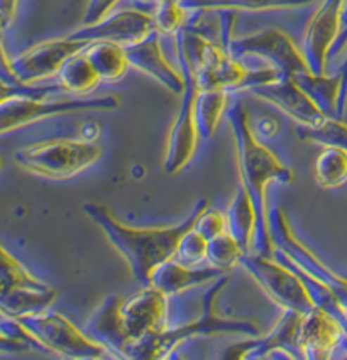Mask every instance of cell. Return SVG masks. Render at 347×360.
<instances>
[{
	"instance_id": "obj_1",
	"label": "cell",
	"mask_w": 347,
	"mask_h": 360,
	"mask_svg": "<svg viewBox=\"0 0 347 360\" xmlns=\"http://www.w3.org/2000/svg\"><path fill=\"white\" fill-rule=\"evenodd\" d=\"M205 208H208V202L200 198L191 208L190 215L178 224L168 227H131L117 220L106 205H83V212L106 233L107 240L117 252L122 255L141 288L149 286L154 271L175 257L182 237L195 227L196 219Z\"/></svg>"
},
{
	"instance_id": "obj_2",
	"label": "cell",
	"mask_w": 347,
	"mask_h": 360,
	"mask_svg": "<svg viewBox=\"0 0 347 360\" xmlns=\"http://www.w3.org/2000/svg\"><path fill=\"white\" fill-rule=\"evenodd\" d=\"M234 142H236L237 167H239L241 186L248 191L253 200L258 215L256 238L253 252L273 257L275 245L270 232V208L266 205V190L270 183L290 185L294 181V171L283 165L278 156L258 139L256 132L251 127L249 112L241 102H236L229 108Z\"/></svg>"
},
{
	"instance_id": "obj_3",
	"label": "cell",
	"mask_w": 347,
	"mask_h": 360,
	"mask_svg": "<svg viewBox=\"0 0 347 360\" xmlns=\"http://www.w3.org/2000/svg\"><path fill=\"white\" fill-rule=\"evenodd\" d=\"M177 49L194 63L200 90H224L229 94L251 91L282 78L273 68H246L229 53L224 43L208 39L190 24L177 36Z\"/></svg>"
},
{
	"instance_id": "obj_4",
	"label": "cell",
	"mask_w": 347,
	"mask_h": 360,
	"mask_svg": "<svg viewBox=\"0 0 347 360\" xmlns=\"http://www.w3.org/2000/svg\"><path fill=\"white\" fill-rule=\"evenodd\" d=\"M229 278L222 276L208 288L202 298V315L190 323L177 326V328H166L163 332L153 335V337L144 338L139 343L131 347L127 354V360H163L170 354L177 343L187 340V338L195 337V335H208V333H248L258 335L259 328L251 321L244 320H227L215 315V300L220 291L227 286Z\"/></svg>"
},
{
	"instance_id": "obj_5",
	"label": "cell",
	"mask_w": 347,
	"mask_h": 360,
	"mask_svg": "<svg viewBox=\"0 0 347 360\" xmlns=\"http://www.w3.org/2000/svg\"><path fill=\"white\" fill-rule=\"evenodd\" d=\"M103 148L87 139H49L26 146L14 154L15 165L48 179H70L102 158Z\"/></svg>"
},
{
	"instance_id": "obj_6",
	"label": "cell",
	"mask_w": 347,
	"mask_h": 360,
	"mask_svg": "<svg viewBox=\"0 0 347 360\" xmlns=\"http://www.w3.org/2000/svg\"><path fill=\"white\" fill-rule=\"evenodd\" d=\"M120 102L115 95L100 97H73L61 100L4 98L0 100V132L7 134L24 125L39 122L49 117L78 114L90 110H115Z\"/></svg>"
},
{
	"instance_id": "obj_7",
	"label": "cell",
	"mask_w": 347,
	"mask_h": 360,
	"mask_svg": "<svg viewBox=\"0 0 347 360\" xmlns=\"http://www.w3.org/2000/svg\"><path fill=\"white\" fill-rule=\"evenodd\" d=\"M89 46L90 43L66 36L43 41L14 58H9L4 51L2 78H14L24 85H37L44 79L58 77L65 63L75 54L85 51Z\"/></svg>"
},
{
	"instance_id": "obj_8",
	"label": "cell",
	"mask_w": 347,
	"mask_h": 360,
	"mask_svg": "<svg viewBox=\"0 0 347 360\" xmlns=\"http://www.w3.org/2000/svg\"><path fill=\"white\" fill-rule=\"evenodd\" d=\"M177 51L179 71H182L183 79H185V91L182 95V105H179V112L170 131L168 144H166V156L163 167L168 174L182 171L194 159L198 142L202 141L195 122V103L200 94L196 71L190 58L179 49H177Z\"/></svg>"
},
{
	"instance_id": "obj_9",
	"label": "cell",
	"mask_w": 347,
	"mask_h": 360,
	"mask_svg": "<svg viewBox=\"0 0 347 360\" xmlns=\"http://www.w3.org/2000/svg\"><path fill=\"white\" fill-rule=\"evenodd\" d=\"M241 266L244 267L246 273L253 276V279L266 292L267 298L285 311L307 315L315 308L302 279L290 267L276 261L275 257H265V255L249 252L242 257Z\"/></svg>"
},
{
	"instance_id": "obj_10",
	"label": "cell",
	"mask_w": 347,
	"mask_h": 360,
	"mask_svg": "<svg viewBox=\"0 0 347 360\" xmlns=\"http://www.w3.org/2000/svg\"><path fill=\"white\" fill-rule=\"evenodd\" d=\"M270 232L275 250L282 252L300 271L308 274L336 292L341 303L347 308V279L334 273L332 269L317 255L310 247H307L295 236L285 210L279 205H275L270 210Z\"/></svg>"
},
{
	"instance_id": "obj_11",
	"label": "cell",
	"mask_w": 347,
	"mask_h": 360,
	"mask_svg": "<svg viewBox=\"0 0 347 360\" xmlns=\"http://www.w3.org/2000/svg\"><path fill=\"white\" fill-rule=\"evenodd\" d=\"M227 49L239 61L242 58H259L266 61L267 66L278 71L282 78H294L296 75L310 71L302 49H298L286 32L276 27L234 37Z\"/></svg>"
},
{
	"instance_id": "obj_12",
	"label": "cell",
	"mask_w": 347,
	"mask_h": 360,
	"mask_svg": "<svg viewBox=\"0 0 347 360\" xmlns=\"http://www.w3.org/2000/svg\"><path fill=\"white\" fill-rule=\"evenodd\" d=\"M19 321L43 347L73 360L87 357H106L107 350L89 335L82 333L68 318L60 313H41L12 318Z\"/></svg>"
},
{
	"instance_id": "obj_13",
	"label": "cell",
	"mask_w": 347,
	"mask_h": 360,
	"mask_svg": "<svg viewBox=\"0 0 347 360\" xmlns=\"http://www.w3.org/2000/svg\"><path fill=\"white\" fill-rule=\"evenodd\" d=\"M120 323L127 342V359L132 345L168 328V296L156 288L146 286L127 296L120 304Z\"/></svg>"
},
{
	"instance_id": "obj_14",
	"label": "cell",
	"mask_w": 347,
	"mask_h": 360,
	"mask_svg": "<svg viewBox=\"0 0 347 360\" xmlns=\"http://www.w3.org/2000/svg\"><path fill=\"white\" fill-rule=\"evenodd\" d=\"M344 4L346 0H322L308 22L302 53L312 73L325 75L329 56L342 31Z\"/></svg>"
},
{
	"instance_id": "obj_15",
	"label": "cell",
	"mask_w": 347,
	"mask_h": 360,
	"mask_svg": "<svg viewBox=\"0 0 347 360\" xmlns=\"http://www.w3.org/2000/svg\"><path fill=\"white\" fill-rule=\"evenodd\" d=\"M154 32L158 31L151 12L124 9L107 15L106 19L97 24L77 29L68 37L77 41H85V43L90 44L106 41V43H114L122 46V48H127V46L141 43Z\"/></svg>"
},
{
	"instance_id": "obj_16",
	"label": "cell",
	"mask_w": 347,
	"mask_h": 360,
	"mask_svg": "<svg viewBox=\"0 0 347 360\" xmlns=\"http://www.w3.org/2000/svg\"><path fill=\"white\" fill-rule=\"evenodd\" d=\"M251 94L282 110L303 127H317L327 119L302 88L296 85L294 78H279L273 83L253 88Z\"/></svg>"
},
{
	"instance_id": "obj_17",
	"label": "cell",
	"mask_w": 347,
	"mask_h": 360,
	"mask_svg": "<svg viewBox=\"0 0 347 360\" xmlns=\"http://www.w3.org/2000/svg\"><path fill=\"white\" fill-rule=\"evenodd\" d=\"M125 54L131 63V68L139 70L141 73L148 75L156 79L160 85L170 90L175 95H183L185 91V79H183L182 71H177L166 61L165 53L161 48V34L154 32L146 37L141 43L127 46Z\"/></svg>"
},
{
	"instance_id": "obj_18",
	"label": "cell",
	"mask_w": 347,
	"mask_h": 360,
	"mask_svg": "<svg viewBox=\"0 0 347 360\" xmlns=\"http://www.w3.org/2000/svg\"><path fill=\"white\" fill-rule=\"evenodd\" d=\"M342 338H347L342 326L322 309L313 308L303 315L298 343L307 360H329Z\"/></svg>"
},
{
	"instance_id": "obj_19",
	"label": "cell",
	"mask_w": 347,
	"mask_h": 360,
	"mask_svg": "<svg viewBox=\"0 0 347 360\" xmlns=\"http://www.w3.org/2000/svg\"><path fill=\"white\" fill-rule=\"evenodd\" d=\"M225 276L222 271L212 266H185V264L171 261L161 264L151 276L149 286L156 288L158 291L165 292L166 296H178L191 290V288L202 286L205 283H215L217 279Z\"/></svg>"
},
{
	"instance_id": "obj_20",
	"label": "cell",
	"mask_w": 347,
	"mask_h": 360,
	"mask_svg": "<svg viewBox=\"0 0 347 360\" xmlns=\"http://www.w3.org/2000/svg\"><path fill=\"white\" fill-rule=\"evenodd\" d=\"M308 98L327 119H339V102H341V78L339 75H315L312 71L294 77Z\"/></svg>"
},
{
	"instance_id": "obj_21",
	"label": "cell",
	"mask_w": 347,
	"mask_h": 360,
	"mask_svg": "<svg viewBox=\"0 0 347 360\" xmlns=\"http://www.w3.org/2000/svg\"><path fill=\"white\" fill-rule=\"evenodd\" d=\"M322 0H183V7L190 12H270L291 11L313 6Z\"/></svg>"
},
{
	"instance_id": "obj_22",
	"label": "cell",
	"mask_w": 347,
	"mask_h": 360,
	"mask_svg": "<svg viewBox=\"0 0 347 360\" xmlns=\"http://www.w3.org/2000/svg\"><path fill=\"white\" fill-rule=\"evenodd\" d=\"M225 217H227V232L239 242L246 254L253 252L258 229V215L253 200L242 186L237 188L236 196H234Z\"/></svg>"
},
{
	"instance_id": "obj_23",
	"label": "cell",
	"mask_w": 347,
	"mask_h": 360,
	"mask_svg": "<svg viewBox=\"0 0 347 360\" xmlns=\"http://www.w3.org/2000/svg\"><path fill=\"white\" fill-rule=\"evenodd\" d=\"M58 290L53 286L46 290H14L0 292V309L7 318L41 315L56 301Z\"/></svg>"
},
{
	"instance_id": "obj_24",
	"label": "cell",
	"mask_w": 347,
	"mask_h": 360,
	"mask_svg": "<svg viewBox=\"0 0 347 360\" xmlns=\"http://www.w3.org/2000/svg\"><path fill=\"white\" fill-rule=\"evenodd\" d=\"M85 54L102 82H119L120 78L125 77L127 70L131 68L125 49L119 44L106 43V41L92 43L85 49Z\"/></svg>"
},
{
	"instance_id": "obj_25",
	"label": "cell",
	"mask_w": 347,
	"mask_h": 360,
	"mask_svg": "<svg viewBox=\"0 0 347 360\" xmlns=\"http://www.w3.org/2000/svg\"><path fill=\"white\" fill-rule=\"evenodd\" d=\"M100 82L102 79L92 66L85 51L70 58L58 75V83L63 86V90L75 97H89Z\"/></svg>"
},
{
	"instance_id": "obj_26",
	"label": "cell",
	"mask_w": 347,
	"mask_h": 360,
	"mask_svg": "<svg viewBox=\"0 0 347 360\" xmlns=\"http://www.w3.org/2000/svg\"><path fill=\"white\" fill-rule=\"evenodd\" d=\"M231 94L224 90H200L195 103V122L200 139L208 141L219 127L220 119L229 108Z\"/></svg>"
},
{
	"instance_id": "obj_27",
	"label": "cell",
	"mask_w": 347,
	"mask_h": 360,
	"mask_svg": "<svg viewBox=\"0 0 347 360\" xmlns=\"http://www.w3.org/2000/svg\"><path fill=\"white\" fill-rule=\"evenodd\" d=\"M315 181L324 190H336L347 183V153L324 148L315 161Z\"/></svg>"
},
{
	"instance_id": "obj_28",
	"label": "cell",
	"mask_w": 347,
	"mask_h": 360,
	"mask_svg": "<svg viewBox=\"0 0 347 360\" xmlns=\"http://www.w3.org/2000/svg\"><path fill=\"white\" fill-rule=\"evenodd\" d=\"M0 283H2V291L9 292L14 290H46L49 284H46L29 273L19 259H15L7 249L0 250Z\"/></svg>"
},
{
	"instance_id": "obj_29",
	"label": "cell",
	"mask_w": 347,
	"mask_h": 360,
	"mask_svg": "<svg viewBox=\"0 0 347 360\" xmlns=\"http://www.w3.org/2000/svg\"><path fill=\"white\" fill-rule=\"evenodd\" d=\"M300 141L319 144L322 148H339L347 153V122L342 119H325L317 127L296 129Z\"/></svg>"
},
{
	"instance_id": "obj_30",
	"label": "cell",
	"mask_w": 347,
	"mask_h": 360,
	"mask_svg": "<svg viewBox=\"0 0 347 360\" xmlns=\"http://www.w3.org/2000/svg\"><path fill=\"white\" fill-rule=\"evenodd\" d=\"M244 255V249H242L239 242L229 232H225L222 236L215 237L214 240L208 242L207 264L212 267H217L222 273L234 269L236 266H241V261Z\"/></svg>"
},
{
	"instance_id": "obj_31",
	"label": "cell",
	"mask_w": 347,
	"mask_h": 360,
	"mask_svg": "<svg viewBox=\"0 0 347 360\" xmlns=\"http://www.w3.org/2000/svg\"><path fill=\"white\" fill-rule=\"evenodd\" d=\"M156 31L161 36H178L190 24V12L183 4H161L151 9Z\"/></svg>"
},
{
	"instance_id": "obj_32",
	"label": "cell",
	"mask_w": 347,
	"mask_h": 360,
	"mask_svg": "<svg viewBox=\"0 0 347 360\" xmlns=\"http://www.w3.org/2000/svg\"><path fill=\"white\" fill-rule=\"evenodd\" d=\"M207 250L208 240L202 233H198L195 227L188 230L185 236L179 240L177 254H175V261L185 264V266H202V262H207Z\"/></svg>"
},
{
	"instance_id": "obj_33",
	"label": "cell",
	"mask_w": 347,
	"mask_h": 360,
	"mask_svg": "<svg viewBox=\"0 0 347 360\" xmlns=\"http://www.w3.org/2000/svg\"><path fill=\"white\" fill-rule=\"evenodd\" d=\"M195 230L202 233L208 242L214 240L215 237L227 232V217L215 208H205L195 221Z\"/></svg>"
},
{
	"instance_id": "obj_34",
	"label": "cell",
	"mask_w": 347,
	"mask_h": 360,
	"mask_svg": "<svg viewBox=\"0 0 347 360\" xmlns=\"http://www.w3.org/2000/svg\"><path fill=\"white\" fill-rule=\"evenodd\" d=\"M119 2L120 0H90L85 15H83V26H92V24L103 20L107 15L112 14V11Z\"/></svg>"
},
{
	"instance_id": "obj_35",
	"label": "cell",
	"mask_w": 347,
	"mask_h": 360,
	"mask_svg": "<svg viewBox=\"0 0 347 360\" xmlns=\"http://www.w3.org/2000/svg\"><path fill=\"white\" fill-rule=\"evenodd\" d=\"M339 78H341V102H339V119H342L346 114V108H347V56L342 61L341 68L337 71Z\"/></svg>"
},
{
	"instance_id": "obj_36",
	"label": "cell",
	"mask_w": 347,
	"mask_h": 360,
	"mask_svg": "<svg viewBox=\"0 0 347 360\" xmlns=\"http://www.w3.org/2000/svg\"><path fill=\"white\" fill-rule=\"evenodd\" d=\"M19 0H0V14H2V26L9 27L14 22L18 12Z\"/></svg>"
},
{
	"instance_id": "obj_37",
	"label": "cell",
	"mask_w": 347,
	"mask_h": 360,
	"mask_svg": "<svg viewBox=\"0 0 347 360\" xmlns=\"http://www.w3.org/2000/svg\"><path fill=\"white\" fill-rule=\"evenodd\" d=\"M276 131H278V124H276L273 119L261 120V122H259V125H258V132L261 134V136L271 137V136H275Z\"/></svg>"
},
{
	"instance_id": "obj_38",
	"label": "cell",
	"mask_w": 347,
	"mask_h": 360,
	"mask_svg": "<svg viewBox=\"0 0 347 360\" xmlns=\"http://www.w3.org/2000/svg\"><path fill=\"white\" fill-rule=\"evenodd\" d=\"M134 2H139V4H149L153 7L161 6V4H182L183 0H134Z\"/></svg>"
},
{
	"instance_id": "obj_39",
	"label": "cell",
	"mask_w": 347,
	"mask_h": 360,
	"mask_svg": "<svg viewBox=\"0 0 347 360\" xmlns=\"http://www.w3.org/2000/svg\"><path fill=\"white\" fill-rule=\"evenodd\" d=\"M80 360H103L102 357H87V359H80Z\"/></svg>"
},
{
	"instance_id": "obj_40",
	"label": "cell",
	"mask_w": 347,
	"mask_h": 360,
	"mask_svg": "<svg viewBox=\"0 0 347 360\" xmlns=\"http://www.w3.org/2000/svg\"><path fill=\"white\" fill-rule=\"evenodd\" d=\"M344 360H347V355H346V357H344Z\"/></svg>"
}]
</instances>
